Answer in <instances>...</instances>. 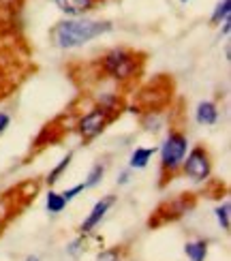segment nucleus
Here are the masks:
<instances>
[{
	"label": "nucleus",
	"instance_id": "2",
	"mask_svg": "<svg viewBox=\"0 0 231 261\" xmlns=\"http://www.w3.org/2000/svg\"><path fill=\"white\" fill-rule=\"evenodd\" d=\"M103 71L112 80L126 82L131 77H135V73L139 71V58L129 49H112L103 58Z\"/></svg>",
	"mask_w": 231,
	"mask_h": 261
},
{
	"label": "nucleus",
	"instance_id": "4",
	"mask_svg": "<svg viewBox=\"0 0 231 261\" xmlns=\"http://www.w3.org/2000/svg\"><path fill=\"white\" fill-rule=\"evenodd\" d=\"M180 167L184 171V176H189L193 182H203L208 176H210V171H212L210 154H208L206 148L197 146V148H193L189 154L184 156Z\"/></svg>",
	"mask_w": 231,
	"mask_h": 261
},
{
	"label": "nucleus",
	"instance_id": "22",
	"mask_svg": "<svg viewBox=\"0 0 231 261\" xmlns=\"http://www.w3.org/2000/svg\"><path fill=\"white\" fill-rule=\"evenodd\" d=\"M0 3H5V5H11V3H13V0H0Z\"/></svg>",
	"mask_w": 231,
	"mask_h": 261
},
{
	"label": "nucleus",
	"instance_id": "19",
	"mask_svg": "<svg viewBox=\"0 0 231 261\" xmlns=\"http://www.w3.org/2000/svg\"><path fill=\"white\" fill-rule=\"evenodd\" d=\"M82 244H84V238H80V240H75V242L69 246V255H77V253H80Z\"/></svg>",
	"mask_w": 231,
	"mask_h": 261
},
{
	"label": "nucleus",
	"instance_id": "7",
	"mask_svg": "<svg viewBox=\"0 0 231 261\" xmlns=\"http://www.w3.org/2000/svg\"><path fill=\"white\" fill-rule=\"evenodd\" d=\"M56 3V7L62 11V13L67 15H84L86 11H90L94 7V0H54Z\"/></svg>",
	"mask_w": 231,
	"mask_h": 261
},
{
	"label": "nucleus",
	"instance_id": "16",
	"mask_svg": "<svg viewBox=\"0 0 231 261\" xmlns=\"http://www.w3.org/2000/svg\"><path fill=\"white\" fill-rule=\"evenodd\" d=\"M96 261H122V257H120L118 248H107V251H103L96 257Z\"/></svg>",
	"mask_w": 231,
	"mask_h": 261
},
{
	"label": "nucleus",
	"instance_id": "23",
	"mask_svg": "<svg viewBox=\"0 0 231 261\" xmlns=\"http://www.w3.org/2000/svg\"><path fill=\"white\" fill-rule=\"evenodd\" d=\"M180 3H189V0H180Z\"/></svg>",
	"mask_w": 231,
	"mask_h": 261
},
{
	"label": "nucleus",
	"instance_id": "5",
	"mask_svg": "<svg viewBox=\"0 0 231 261\" xmlns=\"http://www.w3.org/2000/svg\"><path fill=\"white\" fill-rule=\"evenodd\" d=\"M109 118L103 110H92L90 114H86L84 118H80V122H77V128H80V135L84 141H90L94 139L98 133H103V128L107 126Z\"/></svg>",
	"mask_w": 231,
	"mask_h": 261
},
{
	"label": "nucleus",
	"instance_id": "18",
	"mask_svg": "<svg viewBox=\"0 0 231 261\" xmlns=\"http://www.w3.org/2000/svg\"><path fill=\"white\" fill-rule=\"evenodd\" d=\"M9 124H11V116H9L7 112H0V135L5 133Z\"/></svg>",
	"mask_w": 231,
	"mask_h": 261
},
{
	"label": "nucleus",
	"instance_id": "3",
	"mask_svg": "<svg viewBox=\"0 0 231 261\" xmlns=\"http://www.w3.org/2000/svg\"><path fill=\"white\" fill-rule=\"evenodd\" d=\"M186 150H189L186 135H182L180 130H171L167 139H165V144L161 146V167L165 171H175L182 165Z\"/></svg>",
	"mask_w": 231,
	"mask_h": 261
},
{
	"label": "nucleus",
	"instance_id": "10",
	"mask_svg": "<svg viewBox=\"0 0 231 261\" xmlns=\"http://www.w3.org/2000/svg\"><path fill=\"white\" fill-rule=\"evenodd\" d=\"M184 253L191 261H206L208 257V242L206 240H197V242H186Z\"/></svg>",
	"mask_w": 231,
	"mask_h": 261
},
{
	"label": "nucleus",
	"instance_id": "21",
	"mask_svg": "<svg viewBox=\"0 0 231 261\" xmlns=\"http://www.w3.org/2000/svg\"><path fill=\"white\" fill-rule=\"evenodd\" d=\"M26 261H39V257H28Z\"/></svg>",
	"mask_w": 231,
	"mask_h": 261
},
{
	"label": "nucleus",
	"instance_id": "20",
	"mask_svg": "<svg viewBox=\"0 0 231 261\" xmlns=\"http://www.w3.org/2000/svg\"><path fill=\"white\" fill-rule=\"evenodd\" d=\"M118 182H120V184H126V182H129V173L124 171V173H122V176H120V180H118Z\"/></svg>",
	"mask_w": 231,
	"mask_h": 261
},
{
	"label": "nucleus",
	"instance_id": "17",
	"mask_svg": "<svg viewBox=\"0 0 231 261\" xmlns=\"http://www.w3.org/2000/svg\"><path fill=\"white\" fill-rule=\"evenodd\" d=\"M82 191H86V189H84V184H77V187H73V189H69V191H64V193H60V195H62V199L69 203V201L75 197V195H77V193H82Z\"/></svg>",
	"mask_w": 231,
	"mask_h": 261
},
{
	"label": "nucleus",
	"instance_id": "12",
	"mask_svg": "<svg viewBox=\"0 0 231 261\" xmlns=\"http://www.w3.org/2000/svg\"><path fill=\"white\" fill-rule=\"evenodd\" d=\"M229 13H231V0H223V3H218L216 9H214V13L210 17L212 24H221V21L229 19Z\"/></svg>",
	"mask_w": 231,
	"mask_h": 261
},
{
	"label": "nucleus",
	"instance_id": "14",
	"mask_svg": "<svg viewBox=\"0 0 231 261\" xmlns=\"http://www.w3.org/2000/svg\"><path fill=\"white\" fill-rule=\"evenodd\" d=\"M71 161H73V152H69V154L64 156V159L58 163V165H56V167H54V169L49 171V176H47V184H54V182H56L60 173H62L64 169H67V167L71 165Z\"/></svg>",
	"mask_w": 231,
	"mask_h": 261
},
{
	"label": "nucleus",
	"instance_id": "11",
	"mask_svg": "<svg viewBox=\"0 0 231 261\" xmlns=\"http://www.w3.org/2000/svg\"><path fill=\"white\" fill-rule=\"evenodd\" d=\"M45 205H47V212H49V214H58V212L64 210L67 201L62 199V195H60V193L49 191V193H47V199H45Z\"/></svg>",
	"mask_w": 231,
	"mask_h": 261
},
{
	"label": "nucleus",
	"instance_id": "13",
	"mask_svg": "<svg viewBox=\"0 0 231 261\" xmlns=\"http://www.w3.org/2000/svg\"><path fill=\"white\" fill-rule=\"evenodd\" d=\"M103 173H105V165L96 163V165L90 169V173H88V180L82 182V184H84V189H92V187H96V184L103 180Z\"/></svg>",
	"mask_w": 231,
	"mask_h": 261
},
{
	"label": "nucleus",
	"instance_id": "8",
	"mask_svg": "<svg viewBox=\"0 0 231 261\" xmlns=\"http://www.w3.org/2000/svg\"><path fill=\"white\" fill-rule=\"evenodd\" d=\"M197 122L206 124V126H214L218 122V110L212 101H201L197 105Z\"/></svg>",
	"mask_w": 231,
	"mask_h": 261
},
{
	"label": "nucleus",
	"instance_id": "6",
	"mask_svg": "<svg viewBox=\"0 0 231 261\" xmlns=\"http://www.w3.org/2000/svg\"><path fill=\"white\" fill-rule=\"evenodd\" d=\"M114 203H116V195H109V197L98 199V201L94 203V208L90 210V214L86 216V221L82 223V233H90L94 227L103 221V216L107 214V210L112 208Z\"/></svg>",
	"mask_w": 231,
	"mask_h": 261
},
{
	"label": "nucleus",
	"instance_id": "1",
	"mask_svg": "<svg viewBox=\"0 0 231 261\" xmlns=\"http://www.w3.org/2000/svg\"><path fill=\"white\" fill-rule=\"evenodd\" d=\"M112 30L109 21H94V19H64L60 24L54 26L52 39L58 47L71 49L80 47L84 43L92 41L94 37H101L105 32Z\"/></svg>",
	"mask_w": 231,
	"mask_h": 261
},
{
	"label": "nucleus",
	"instance_id": "15",
	"mask_svg": "<svg viewBox=\"0 0 231 261\" xmlns=\"http://www.w3.org/2000/svg\"><path fill=\"white\" fill-rule=\"evenodd\" d=\"M229 210H231V203L229 201H225L223 205H218V208H216V221L218 223H221V227H223V229L227 231L229 229Z\"/></svg>",
	"mask_w": 231,
	"mask_h": 261
},
{
	"label": "nucleus",
	"instance_id": "9",
	"mask_svg": "<svg viewBox=\"0 0 231 261\" xmlns=\"http://www.w3.org/2000/svg\"><path fill=\"white\" fill-rule=\"evenodd\" d=\"M154 152H157V148H135V152L131 154L129 165L133 169H144L150 163V159L154 156Z\"/></svg>",
	"mask_w": 231,
	"mask_h": 261
}]
</instances>
